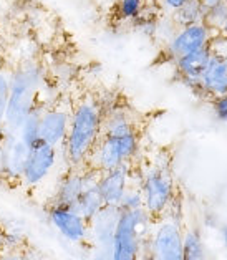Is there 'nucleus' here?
Wrapping results in <instances>:
<instances>
[{
	"mask_svg": "<svg viewBox=\"0 0 227 260\" xmlns=\"http://www.w3.org/2000/svg\"><path fill=\"white\" fill-rule=\"evenodd\" d=\"M43 85L45 70L35 56L17 61L10 73V91L2 124L4 129L18 133L25 118L39 105Z\"/></svg>",
	"mask_w": 227,
	"mask_h": 260,
	"instance_id": "f257e3e1",
	"label": "nucleus"
},
{
	"mask_svg": "<svg viewBox=\"0 0 227 260\" xmlns=\"http://www.w3.org/2000/svg\"><path fill=\"white\" fill-rule=\"evenodd\" d=\"M103 111L102 105L91 98H83L73 106L70 128L63 144L70 168L86 166L88 156L102 136Z\"/></svg>",
	"mask_w": 227,
	"mask_h": 260,
	"instance_id": "f03ea898",
	"label": "nucleus"
},
{
	"mask_svg": "<svg viewBox=\"0 0 227 260\" xmlns=\"http://www.w3.org/2000/svg\"><path fill=\"white\" fill-rule=\"evenodd\" d=\"M153 217L144 211H121L111 244V260H140L143 240L151 234Z\"/></svg>",
	"mask_w": 227,
	"mask_h": 260,
	"instance_id": "7ed1b4c3",
	"label": "nucleus"
},
{
	"mask_svg": "<svg viewBox=\"0 0 227 260\" xmlns=\"http://www.w3.org/2000/svg\"><path fill=\"white\" fill-rule=\"evenodd\" d=\"M140 133L124 136H100L88 156L86 166L98 173H106L121 164L131 162L140 153Z\"/></svg>",
	"mask_w": 227,
	"mask_h": 260,
	"instance_id": "20e7f679",
	"label": "nucleus"
},
{
	"mask_svg": "<svg viewBox=\"0 0 227 260\" xmlns=\"http://www.w3.org/2000/svg\"><path fill=\"white\" fill-rule=\"evenodd\" d=\"M143 209L153 219L165 215L174 201V181L168 166L156 164L141 177Z\"/></svg>",
	"mask_w": 227,
	"mask_h": 260,
	"instance_id": "39448f33",
	"label": "nucleus"
},
{
	"mask_svg": "<svg viewBox=\"0 0 227 260\" xmlns=\"http://www.w3.org/2000/svg\"><path fill=\"white\" fill-rule=\"evenodd\" d=\"M72 111L73 105H65L58 100L43 108L40 118V141L56 149L63 148L70 128Z\"/></svg>",
	"mask_w": 227,
	"mask_h": 260,
	"instance_id": "423d86ee",
	"label": "nucleus"
},
{
	"mask_svg": "<svg viewBox=\"0 0 227 260\" xmlns=\"http://www.w3.org/2000/svg\"><path fill=\"white\" fill-rule=\"evenodd\" d=\"M56 162H58V149L43 141L35 143L34 146H30V153L20 182L28 189L40 186L52 174Z\"/></svg>",
	"mask_w": 227,
	"mask_h": 260,
	"instance_id": "0eeeda50",
	"label": "nucleus"
},
{
	"mask_svg": "<svg viewBox=\"0 0 227 260\" xmlns=\"http://www.w3.org/2000/svg\"><path fill=\"white\" fill-rule=\"evenodd\" d=\"M149 247L157 260H182V231L174 219H161L149 236Z\"/></svg>",
	"mask_w": 227,
	"mask_h": 260,
	"instance_id": "6e6552de",
	"label": "nucleus"
},
{
	"mask_svg": "<svg viewBox=\"0 0 227 260\" xmlns=\"http://www.w3.org/2000/svg\"><path fill=\"white\" fill-rule=\"evenodd\" d=\"M0 148H2V177L7 181L20 182L30 153V146L22 141L18 133L2 128Z\"/></svg>",
	"mask_w": 227,
	"mask_h": 260,
	"instance_id": "1a4fd4ad",
	"label": "nucleus"
},
{
	"mask_svg": "<svg viewBox=\"0 0 227 260\" xmlns=\"http://www.w3.org/2000/svg\"><path fill=\"white\" fill-rule=\"evenodd\" d=\"M214 35H216V31L211 30L204 22L179 27L178 31L173 35V39L165 45L166 55L171 60H178L179 56L206 48Z\"/></svg>",
	"mask_w": 227,
	"mask_h": 260,
	"instance_id": "9d476101",
	"label": "nucleus"
},
{
	"mask_svg": "<svg viewBox=\"0 0 227 260\" xmlns=\"http://www.w3.org/2000/svg\"><path fill=\"white\" fill-rule=\"evenodd\" d=\"M48 219L60 236L70 244H85L90 237V222L67 206H48Z\"/></svg>",
	"mask_w": 227,
	"mask_h": 260,
	"instance_id": "9b49d317",
	"label": "nucleus"
},
{
	"mask_svg": "<svg viewBox=\"0 0 227 260\" xmlns=\"http://www.w3.org/2000/svg\"><path fill=\"white\" fill-rule=\"evenodd\" d=\"M131 162L121 164L111 171L100 174L98 179V191L102 194L105 206H119L126 189L131 184Z\"/></svg>",
	"mask_w": 227,
	"mask_h": 260,
	"instance_id": "f8f14e48",
	"label": "nucleus"
},
{
	"mask_svg": "<svg viewBox=\"0 0 227 260\" xmlns=\"http://www.w3.org/2000/svg\"><path fill=\"white\" fill-rule=\"evenodd\" d=\"M119 215H121V211H119L118 206H105L90 220V237H88V242H91V245L98 247V249L111 250Z\"/></svg>",
	"mask_w": 227,
	"mask_h": 260,
	"instance_id": "ddd939ff",
	"label": "nucleus"
},
{
	"mask_svg": "<svg viewBox=\"0 0 227 260\" xmlns=\"http://www.w3.org/2000/svg\"><path fill=\"white\" fill-rule=\"evenodd\" d=\"M198 91L209 98H217L227 94V58L211 56L209 65L199 78Z\"/></svg>",
	"mask_w": 227,
	"mask_h": 260,
	"instance_id": "4468645a",
	"label": "nucleus"
},
{
	"mask_svg": "<svg viewBox=\"0 0 227 260\" xmlns=\"http://www.w3.org/2000/svg\"><path fill=\"white\" fill-rule=\"evenodd\" d=\"M211 50L209 47L196 50L192 53H187L184 56H179L178 60H174L176 70L181 77V81H184L187 86H191L192 90H198L199 86V78L204 73L206 67L209 65L211 60Z\"/></svg>",
	"mask_w": 227,
	"mask_h": 260,
	"instance_id": "2eb2a0df",
	"label": "nucleus"
},
{
	"mask_svg": "<svg viewBox=\"0 0 227 260\" xmlns=\"http://www.w3.org/2000/svg\"><path fill=\"white\" fill-rule=\"evenodd\" d=\"M131 133H140L133 113L126 108H113L108 113L103 111V136H124Z\"/></svg>",
	"mask_w": 227,
	"mask_h": 260,
	"instance_id": "dca6fc26",
	"label": "nucleus"
},
{
	"mask_svg": "<svg viewBox=\"0 0 227 260\" xmlns=\"http://www.w3.org/2000/svg\"><path fill=\"white\" fill-rule=\"evenodd\" d=\"M105 207V202L102 199V194L98 191V184H90L83 189V192L78 198V201L73 204V209L81 217H85L90 222Z\"/></svg>",
	"mask_w": 227,
	"mask_h": 260,
	"instance_id": "f3484780",
	"label": "nucleus"
},
{
	"mask_svg": "<svg viewBox=\"0 0 227 260\" xmlns=\"http://www.w3.org/2000/svg\"><path fill=\"white\" fill-rule=\"evenodd\" d=\"M207 7L201 0H189L186 5H182L179 10H176L171 15L178 27H187L192 23H203L206 17Z\"/></svg>",
	"mask_w": 227,
	"mask_h": 260,
	"instance_id": "a211bd4d",
	"label": "nucleus"
},
{
	"mask_svg": "<svg viewBox=\"0 0 227 260\" xmlns=\"http://www.w3.org/2000/svg\"><path fill=\"white\" fill-rule=\"evenodd\" d=\"M182 260H207L206 245L198 229L182 232Z\"/></svg>",
	"mask_w": 227,
	"mask_h": 260,
	"instance_id": "6ab92c4d",
	"label": "nucleus"
},
{
	"mask_svg": "<svg viewBox=\"0 0 227 260\" xmlns=\"http://www.w3.org/2000/svg\"><path fill=\"white\" fill-rule=\"evenodd\" d=\"M43 108H45V105H37L18 129V136L27 146H34L40 141V118Z\"/></svg>",
	"mask_w": 227,
	"mask_h": 260,
	"instance_id": "aec40b11",
	"label": "nucleus"
},
{
	"mask_svg": "<svg viewBox=\"0 0 227 260\" xmlns=\"http://www.w3.org/2000/svg\"><path fill=\"white\" fill-rule=\"evenodd\" d=\"M204 23L211 30L216 31V34H219V31L224 28V25L227 23V0L219 2L207 9L206 17H204Z\"/></svg>",
	"mask_w": 227,
	"mask_h": 260,
	"instance_id": "412c9836",
	"label": "nucleus"
},
{
	"mask_svg": "<svg viewBox=\"0 0 227 260\" xmlns=\"http://www.w3.org/2000/svg\"><path fill=\"white\" fill-rule=\"evenodd\" d=\"M146 7V0H118V15L121 20H138Z\"/></svg>",
	"mask_w": 227,
	"mask_h": 260,
	"instance_id": "4be33fe9",
	"label": "nucleus"
},
{
	"mask_svg": "<svg viewBox=\"0 0 227 260\" xmlns=\"http://www.w3.org/2000/svg\"><path fill=\"white\" fill-rule=\"evenodd\" d=\"M118 207H119V211H138V209H143L141 186H135V184L131 182Z\"/></svg>",
	"mask_w": 227,
	"mask_h": 260,
	"instance_id": "5701e85b",
	"label": "nucleus"
},
{
	"mask_svg": "<svg viewBox=\"0 0 227 260\" xmlns=\"http://www.w3.org/2000/svg\"><path fill=\"white\" fill-rule=\"evenodd\" d=\"M10 73L12 70L0 65V126L4 124L5 110H7L9 91H10Z\"/></svg>",
	"mask_w": 227,
	"mask_h": 260,
	"instance_id": "b1692460",
	"label": "nucleus"
},
{
	"mask_svg": "<svg viewBox=\"0 0 227 260\" xmlns=\"http://www.w3.org/2000/svg\"><path fill=\"white\" fill-rule=\"evenodd\" d=\"M209 50L214 56H220V58H227V35L216 34L209 42Z\"/></svg>",
	"mask_w": 227,
	"mask_h": 260,
	"instance_id": "393cba45",
	"label": "nucleus"
},
{
	"mask_svg": "<svg viewBox=\"0 0 227 260\" xmlns=\"http://www.w3.org/2000/svg\"><path fill=\"white\" fill-rule=\"evenodd\" d=\"M212 110H214V116L220 123H227V94L212 98Z\"/></svg>",
	"mask_w": 227,
	"mask_h": 260,
	"instance_id": "a878e982",
	"label": "nucleus"
},
{
	"mask_svg": "<svg viewBox=\"0 0 227 260\" xmlns=\"http://www.w3.org/2000/svg\"><path fill=\"white\" fill-rule=\"evenodd\" d=\"M189 0H159L161 9L165 10V14L173 15L176 10H179L182 5H186Z\"/></svg>",
	"mask_w": 227,
	"mask_h": 260,
	"instance_id": "bb28decb",
	"label": "nucleus"
},
{
	"mask_svg": "<svg viewBox=\"0 0 227 260\" xmlns=\"http://www.w3.org/2000/svg\"><path fill=\"white\" fill-rule=\"evenodd\" d=\"M0 260H31L22 250H0Z\"/></svg>",
	"mask_w": 227,
	"mask_h": 260,
	"instance_id": "cd10ccee",
	"label": "nucleus"
},
{
	"mask_svg": "<svg viewBox=\"0 0 227 260\" xmlns=\"http://www.w3.org/2000/svg\"><path fill=\"white\" fill-rule=\"evenodd\" d=\"M91 260H111V250L110 249H98V247H93Z\"/></svg>",
	"mask_w": 227,
	"mask_h": 260,
	"instance_id": "c85d7f7f",
	"label": "nucleus"
},
{
	"mask_svg": "<svg viewBox=\"0 0 227 260\" xmlns=\"http://www.w3.org/2000/svg\"><path fill=\"white\" fill-rule=\"evenodd\" d=\"M151 236V234H149ZM149 236L143 240V250H141V257H140V260H157L156 257H154V253L151 252V247H149Z\"/></svg>",
	"mask_w": 227,
	"mask_h": 260,
	"instance_id": "c756f323",
	"label": "nucleus"
},
{
	"mask_svg": "<svg viewBox=\"0 0 227 260\" xmlns=\"http://www.w3.org/2000/svg\"><path fill=\"white\" fill-rule=\"evenodd\" d=\"M219 236H220V240H222V245L227 249V224L219 225Z\"/></svg>",
	"mask_w": 227,
	"mask_h": 260,
	"instance_id": "7c9ffc66",
	"label": "nucleus"
},
{
	"mask_svg": "<svg viewBox=\"0 0 227 260\" xmlns=\"http://www.w3.org/2000/svg\"><path fill=\"white\" fill-rule=\"evenodd\" d=\"M201 2H203L207 9L209 7H212V5H216V4H219V2H224V0H201Z\"/></svg>",
	"mask_w": 227,
	"mask_h": 260,
	"instance_id": "2f4dec72",
	"label": "nucleus"
},
{
	"mask_svg": "<svg viewBox=\"0 0 227 260\" xmlns=\"http://www.w3.org/2000/svg\"><path fill=\"white\" fill-rule=\"evenodd\" d=\"M2 50H4V34L0 30V65H2Z\"/></svg>",
	"mask_w": 227,
	"mask_h": 260,
	"instance_id": "473e14b6",
	"label": "nucleus"
},
{
	"mask_svg": "<svg viewBox=\"0 0 227 260\" xmlns=\"http://www.w3.org/2000/svg\"><path fill=\"white\" fill-rule=\"evenodd\" d=\"M4 236H5V231L0 227V250L4 249Z\"/></svg>",
	"mask_w": 227,
	"mask_h": 260,
	"instance_id": "72a5a7b5",
	"label": "nucleus"
},
{
	"mask_svg": "<svg viewBox=\"0 0 227 260\" xmlns=\"http://www.w3.org/2000/svg\"><path fill=\"white\" fill-rule=\"evenodd\" d=\"M0 176H2V148H0Z\"/></svg>",
	"mask_w": 227,
	"mask_h": 260,
	"instance_id": "f704fd0d",
	"label": "nucleus"
},
{
	"mask_svg": "<svg viewBox=\"0 0 227 260\" xmlns=\"http://www.w3.org/2000/svg\"><path fill=\"white\" fill-rule=\"evenodd\" d=\"M0 133H2V126H0Z\"/></svg>",
	"mask_w": 227,
	"mask_h": 260,
	"instance_id": "c9c22d12",
	"label": "nucleus"
},
{
	"mask_svg": "<svg viewBox=\"0 0 227 260\" xmlns=\"http://www.w3.org/2000/svg\"><path fill=\"white\" fill-rule=\"evenodd\" d=\"M73 260H78V258H73Z\"/></svg>",
	"mask_w": 227,
	"mask_h": 260,
	"instance_id": "e433bc0d",
	"label": "nucleus"
}]
</instances>
